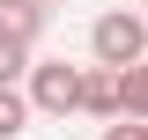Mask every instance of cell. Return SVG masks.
Segmentation results:
<instances>
[{
    "mask_svg": "<svg viewBox=\"0 0 148 140\" xmlns=\"http://www.w3.org/2000/svg\"><path fill=\"white\" fill-rule=\"evenodd\" d=\"M45 22H52V7H45V0H0V37L37 44V37H45Z\"/></svg>",
    "mask_w": 148,
    "mask_h": 140,
    "instance_id": "obj_4",
    "label": "cell"
},
{
    "mask_svg": "<svg viewBox=\"0 0 148 140\" xmlns=\"http://www.w3.org/2000/svg\"><path fill=\"white\" fill-rule=\"evenodd\" d=\"M82 111H89V118H126V74L119 67H89L82 74Z\"/></svg>",
    "mask_w": 148,
    "mask_h": 140,
    "instance_id": "obj_3",
    "label": "cell"
},
{
    "mask_svg": "<svg viewBox=\"0 0 148 140\" xmlns=\"http://www.w3.org/2000/svg\"><path fill=\"white\" fill-rule=\"evenodd\" d=\"M82 74L89 67H67V59H45L37 52V67H30V103H37V118H67V111H82Z\"/></svg>",
    "mask_w": 148,
    "mask_h": 140,
    "instance_id": "obj_2",
    "label": "cell"
},
{
    "mask_svg": "<svg viewBox=\"0 0 148 140\" xmlns=\"http://www.w3.org/2000/svg\"><path fill=\"white\" fill-rule=\"evenodd\" d=\"M141 7H148V0H141Z\"/></svg>",
    "mask_w": 148,
    "mask_h": 140,
    "instance_id": "obj_10",
    "label": "cell"
},
{
    "mask_svg": "<svg viewBox=\"0 0 148 140\" xmlns=\"http://www.w3.org/2000/svg\"><path fill=\"white\" fill-rule=\"evenodd\" d=\"M45 7H52V0H45Z\"/></svg>",
    "mask_w": 148,
    "mask_h": 140,
    "instance_id": "obj_9",
    "label": "cell"
},
{
    "mask_svg": "<svg viewBox=\"0 0 148 140\" xmlns=\"http://www.w3.org/2000/svg\"><path fill=\"white\" fill-rule=\"evenodd\" d=\"M30 118H37L30 88H0V140H22V133H30Z\"/></svg>",
    "mask_w": 148,
    "mask_h": 140,
    "instance_id": "obj_5",
    "label": "cell"
},
{
    "mask_svg": "<svg viewBox=\"0 0 148 140\" xmlns=\"http://www.w3.org/2000/svg\"><path fill=\"white\" fill-rule=\"evenodd\" d=\"M148 59V7H104L89 22V67H141Z\"/></svg>",
    "mask_w": 148,
    "mask_h": 140,
    "instance_id": "obj_1",
    "label": "cell"
},
{
    "mask_svg": "<svg viewBox=\"0 0 148 140\" xmlns=\"http://www.w3.org/2000/svg\"><path fill=\"white\" fill-rule=\"evenodd\" d=\"M126 118L148 125V59H141V67H126Z\"/></svg>",
    "mask_w": 148,
    "mask_h": 140,
    "instance_id": "obj_7",
    "label": "cell"
},
{
    "mask_svg": "<svg viewBox=\"0 0 148 140\" xmlns=\"http://www.w3.org/2000/svg\"><path fill=\"white\" fill-rule=\"evenodd\" d=\"M104 140H148V125H141V118H111V125H104Z\"/></svg>",
    "mask_w": 148,
    "mask_h": 140,
    "instance_id": "obj_8",
    "label": "cell"
},
{
    "mask_svg": "<svg viewBox=\"0 0 148 140\" xmlns=\"http://www.w3.org/2000/svg\"><path fill=\"white\" fill-rule=\"evenodd\" d=\"M37 67V44H15V37H0V88H22Z\"/></svg>",
    "mask_w": 148,
    "mask_h": 140,
    "instance_id": "obj_6",
    "label": "cell"
}]
</instances>
